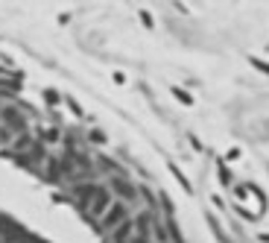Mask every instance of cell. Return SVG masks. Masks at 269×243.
<instances>
[{
    "label": "cell",
    "instance_id": "cell-1",
    "mask_svg": "<svg viewBox=\"0 0 269 243\" xmlns=\"http://www.w3.org/2000/svg\"><path fill=\"white\" fill-rule=\"evenodd\" d=\"M129 220V205L123 202V199H114L108 208H105V214L97 220V226H100V232H114L120 223H126Z\"/></svg>",
    "mask_w": 269,
    "mask_h": 243
},
{
    "label": "cell",
    "instance_id": "cell-2",
    "mask_svg": "<svg viewBox=\"0 0 269 243\" xmlns=\"http://www.w3.org/2000/svg\"><path fill=\"white\" fill-rule=\"evenodd\" d=\"M0 126H6L12 135H23V132H26V117L21 114V109L3 106V109H0Z\"/></svg>",
    "mask_w": 269,
    "mask_h": 243
},
{
    "label": "cell",
    "instance_id": "cell-3",
    "mask_svg": "<svg viewBox=\"0 0 269 243\" xmlns=\"http://www.w3.org/2000/svg\"><path fill=\"white\" fill-rule=\"evenodd\" d=\"M111 202H114V199H111V191L100 185V188H97V194L91 197V202L85 205V214H88V217H97V220H100V217L105 214V208H108Z\"/></svg>",
    "mask_w": 269,
    "mask_h": 243
},
{
    "label": "cell",
    "instance_id": "cell-4",
    "mask_svg": "<svg viewBox=\"0 0 269 243\" xmlns=\"http://www.w3.org/2000/svg\"><path fill=\"white\" fill-rule=\"evenodd\" d=\"M97 188H100V185H94V182H79V185L70 191V197H73V199H76V202L85 208V205L91 202V197L97 194Z\"/></svg>",
    "mask_w": 269,
    "mask_h": 243
},
{
    "label": "cell",
    "instance_id": "cell-5",
    "mask_svg": "<svg viewBox=\"0 0 269 243\" xmlns=\"http://www.w3.org/2000/svg\"><path fill=\"white\" fill-rule=\"evenodd\" d=\"M135 235H138V229H135V220L129 217L126 223H120V226L111 232V238H108V241H111V243H129Z\"/></svg>",
    "mask_w": 269,
    "mask_h": 243
},
{
    "label": "cell",
    "instance_id": "cell-6",
    "mask_svg": "<svg viewBox=\"0 0 269 243\" xmlns=\"http://www.w3.org/2000/svg\"><path fill=\"white\" fill-rule=\"evenodd\" d=\"M111 191H114V194H120L126 205H129V202H132V199L138 197V191H135V188H132V185H129L126 179H117V176L111 179Z\"/></svg>",
    "mask_w": 269,
    "mask_h": 243
},
{
    "label": "cell",
    "instance_id": "cell-7",
    "mask_svg": "<svg viewBox=\"0 0 269 243\" xmlns=\"http://www.w3.org/2000/svg\"><path fill=\"white\" fill-rule=\"evenodd\" d=\"M15 138H18V141H15V153H23V155H26V153L35 147V138H32L29 132H23V135H15Z\"/></svg>",
    "mask_w": 269,
    "mask_h": 243
},
{
    "label": "cell",
    "instance_id": "cell-8",
    "mask_svg": "<svg viewBox=\"0 0 269 243\" xmlns=\"http://www.w3.org/2000/svg\"><path fill=\"white\" fill-rule=\"evenodd\" d=\"M38 141H41V144H56V141H59V129H56V126H47V129H41Z\"/></svg>",
    "mask_w": 269,
    "mask_h": 243
},
{
    "label": "cell",
    "instance_id": "cell-9",
    "mask_svg": "<svg viewBox=\"0 0 269 243\" xmlns=\"http://www.w3.org/2000/svg\"><path fill=\"white\" fill-rule=\"evenodd\" d=\"M170 173H173V176H176V179H179V185H182V188H185V191H190V182H187V176H185V173H182V170H179V167H176V164H170Z\"/></svg>",
    "mask_w": 269,
    "mask_h": 243
},
{
    "label": "cell",
    "instance_id": "cell-10",
    "mask_svg": "<svg viewBox=\"0 0 269 243\" xmlns=\"http://www.w3.org/2000/svg\"><path fill=\"white\" fill-rule=\"evenodd\" d=\"M173 97H179V100H182L185 106H193V97H190V94H185L182 88H173Z\"/></svg>",
    "mask_w": 269,
    "mask_h": 243
},
{
    "label": "cell",
    "instance_id": "cell-11",
    "mask_svg": "<svg viewBox=\"0 0 269 243\" xmlns=\"http://www.w3.org/2000/svg\"><path fill=\"white\" fill-rule=\"evenodd\" d=\"M88 138H91L94 144H105V132H103V129H91V132H88Z\"/></svg>",
    "mask_w": 269,
    "mask_h": 243
},
{
    "label": "cell",
    "instance_id": "cell-12",
    "mask_svg": "<svg viewBox=\"0 0 269 243\" xmlns=\"http://www.w3.org/2000/svg\"><path fill=\"white\" fill-rule=\"evenodd\" d=\"M249 62H252V65H255V67H258L261 73H267V76H269V65H267V62H261V59H255V56H252Z\"/></svg>",
    "mask_w": 269,
    "mask_h": 243
},
{
    "label": "cell",
    "instance_id": "cell-13",
    "mask_svg": "<svg viewBox=\"0 0 269 243\" xmlns=\"http://www.w3.org/2000/svg\"><path fill=\"white\" fill-rule=\"evenodd\" d=\"M44 100H47L50 106H56V103H59V94H56V91H44Z\"/></svg>",
    "mask_w": 269,
    "mask_h": 243
},
{
    "label": "cell",
    "instance_id": "cell-14",
    "mask_svg": "<svg viewBox=\"0 0 269 243\" xmlns=\"http://www.w3.org/2000/svg\"><path fill=\"white\" fill-rule=\"evenodd\" d=\"M220 179H223L226 185H231V173L226 170V164H220Z\"/></svg>",
    "mask_w": 269,
    "mask_h": 243
},
{
    "label": "cell",
    "instance_id": "cell-15",
    "mask_svg": "<svg viewBox=\"0 0 269 243\" xmlns=\"http://www.w3.org/2000/svg\"><path fill=\"white\" fill-rule=\"evenodd\" d=\"M9 141H12V132L6 126H0V144H9Z\"/></svg>",
    "mask_w": 269,
    "mask_h": 243
},
{
    "label": "cell",
    "instance_id": "cell-16",
    "mask_svg": "<svg viewBox=\"0 0 269 243\" xmlns=\"http://www.w3.org/2000/svg\"><path fill=\"white\" fill-rule=\"evenodd\" d=\"M67 106L73 109V114H76V117H82V109H79V103H76V100H70V97H67Z\"/></svg>",
    "mask_w": 269,
    "mask_h": 243
},
{
    "label": "cell",
    "instance_id": "cell-17",
    "mask_svg": "<svg viewBox=\"0 0 269 243\" xmlns=\"http://www.w3.org/2000/svg\"><path fill=\"white\" fill-rule=\"evenodd\" d=\"M129 243H149V238H146V235H135Z\"/></svg>",
    "mask_w": 269,
    "mask_h": 243
}]
</instances>
